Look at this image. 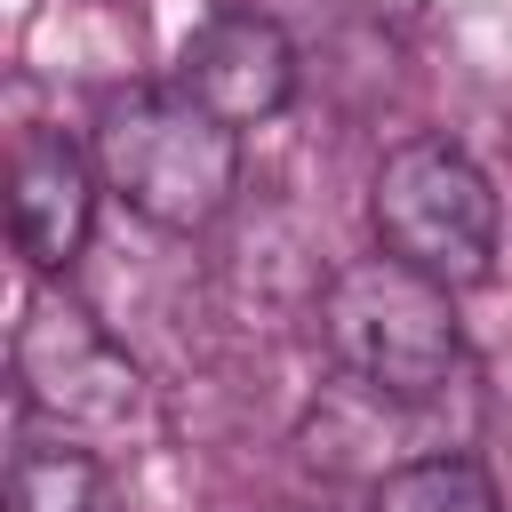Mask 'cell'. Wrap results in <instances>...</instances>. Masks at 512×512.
<instances>
[{"label":"cell","mask_w":512,"mask_h":512,"mask_svg":"<svg viewBox=\"0 0 512 512\" xmlns=\"http://www.w3.org/2000/svg\"><path fill=\"white\" fill-rule=\"evenodd\" d=\"M456 288L424 280L416 264L400 256H360L328 280V304H320V336L336 352V368L376 392V400H400V408H424L440 400L456 376H464V328H456Z\"/></svg>","instance_id":"1"},{"label":"cell","mask_w":512,"mask_h":512,"mask_svg":"<svg viewBox=\"0 0 512 512\" xmlns=\"http://www.w3.org/2000/svg\"><path fill=\"white\" fill-rule=\"evenodd\" d=\"M96 176L160 232H200L240 184V128L200 112L184 88H128L96 112Z\"/></svg>","instance_id":"2"},{"label":"cell","mask_w":512,"mask_h":512,"mask_svg":"<svg viewBox=\"0 0 512 512\" xmlns=\"http://www.w3.org/2000/svg\"><path fill=\"white\" fill-rule=\"evenodd\" d=\"M368 216L384 256L416 264L440 288H480L496 264V192L448 136L392 144L368 184Z\"/></svg>","instance_id":"3"},{"label":"cell","mask_w":512,"mask_h":512,"mask_svg":"<svg viewBox=\"0 0 512 512\" xmlns=\"http://www.w3.org/2000/svg\"><path fill=\"white\" fill-rule=\"evenodd\" d=\"M16 384H24L32 416H48L64 432H120V424L144 416V368L72 296H32L24 304V320H16Z\"/></svg>","instance_id":"4"},{"label":"cell","mask_w":512,"mask_h":512,"mask_svg":"<svg viewBox=\"0 0 512 512\" xmlns=\"http://www.w3.org/2000/svg\"><path fill=\"white\" fill-rule=\"evenodd\" d=\"M168 88H184L200 112H216L224 128H256L272 120L288 96H296V48L272 16L256 8H208L184 48H176V72Z\"/></svg>","instance_id":"5"},{"label":"cell","mask_w":512,"mask_h":512,"mask_svg":"<svg viewBox=\"0 0 512 512\" xmlns=\"http://www.w3.org/2000/svg\"><path fill=\"white\" fill-rule=\"evenodd\" d=\"M96 152H80L64 128H32L8 168V232L32 272H64L96 216Z\"/></svg>","instance_id":"6"},{"label":"cell","mask_w":512,"mask_h":512,"mask_svg":"<svg viewBox=\"0 0 512 512\" xmlns=\"http://www.w3.org/2000/svg\"><path fill=\"white\" fill-rule=\"evenodd\" d=\"M8 512H128L112 472L80 448V432H24L8 456Z\"/></svg>","instance_id":"7"},{"label":"cell","mask_w":512,"mask_h":512,"mask_svg":"<svg viewBox=\"0 0 512 512\" xmlns=\"http://www.w3.org/2000/svg\"><path fill=\"white\" fill-rule=\"evenodd\" d=\"M376 512H504V504L472 456H416V464L384 472Z\"/></svg>","instance_id":"8"}]
</instances>
